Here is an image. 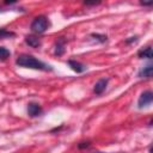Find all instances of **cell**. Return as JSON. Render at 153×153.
<instances>
[{"mask_svg":"<svg viewBox=\"0 0 153 153\" xmlns=\"http://www.w3.org/2000/svg\"><path fill=\"white\" fill-rule=\"evenodd\" d=\"M16 63L19 67H25V68H31V69H38V71H51L53 68L50 66H48L47 63L37 60L36 57H33L32 55H27V54H22L17 57Z\"/></svg>","mask_w":153,"mask_h":153,"instance_id":"cell-1","label":"cell"},{"mask_svg":"<svg viewBox=\"0 0 153 153\" xmlns=\"http://www.w3.org/2000/svg\"><path fill=\"white\" fill-rule=\"evenodd\" d=\"M49 25H50V23H49V20H48L47 17H44V16H38V17H36V18L32 20L30 27H31V30H32L33 32H36V33H43V32L49 27Z\"/></svg>","mask_w":153,"mask_h":153,"instance_id":"cell-2","label":"cell"},{"mask_svg":"<svg viewBox=\"0 0 153 153\" xmlns=\"http://www.w3.org/2000/svg\"><path fill=\"white\" fill-rule=\"evenodd\" d=\"M152 100H153V93L152 91H145L141 93V96L139 97V100H137V106L140 109L145 108V106H148L152 104Z\"/></svg>","mask_w":153,"mask_h":153,"instance_id":"cell-3","label":"cell"},{"mask_svg":"<svg viewBox=\"0 0 153 153\" xmlns=\"http://www.w3.org/2000/svg\"><path fill=\"white\" fill-rule=\"evenodd\" d=\"M27 114L31 117H37L42 114V108L37 103H29L27 104Z\"/></svg>","mask_w":153,"mask_h":153,"instance_id":"cell-4","label":"cell"},{"mask_svg":"<svg viewBox=\"0 0 153 153\" xmlns=\"http://www.w3.org/2000/svg\"><path fill=\"white\" fill-rule=\"evenodd\" d=\"M65 47H66V39L63 37H59L57 41L55 42V55H57V56L63 55Z\"/></svg>","mask_w":153,"mask_h":153,"instance_id":"cell-5","label":"cell"},{"mask_svg":"<svg viewBox=\"0 0 153 153\" xmlns=\"http://www.w3.org/2000/svg\"><path fill=\"white\" fill-rule=\"evenodd\" d=\"M108 79H100V80H98L97 82H96V85H94V88H93V92L96 93V94H102L104 91H105V88H106V85H108Z\"/></svg>","mask_w":153,"mask_h":153,"instance_id":"cell-6","label":"cell"},{"mask_svg":"<svg viewBox=\"0 0 153 153\" xmlns=\"http://www.w3.org/2000/svg\"><path fill=\"white\" fill-rule=\"evenodd\" d=\"M68 66H69L75 73H82V72L86 71V67H85L82 63H80V62H78V61H74V60H68Z\"/></svg>","mask_w":153,"mask_h":153,"instance_id":"cell-7","label":"cell"},{"mask_svg":"<svg viewBox=\"0 0 153 153\" xmlns=\"http://www.w3.org/2000/svg\"><path fill=\"white\" fill-rule=\"evenodd\" d=\"M25 42H26L27 45H30V47H32V48H38V47L41 45V39H39L38 37L33 36V35L26 36V37H25Z\"/></svg>","mask_w":153,"mask_h":153,"instance_id":"cell-8","label":"cell"},{"mask_svg":"<svg viewBox=\"0 0 153 153\" xmlns=\"http://www.w3.org/2000/svg\"><path fill=\"white\" fill-rule=\"evenodd\" d=\"M137 56H139L140 59H148V60H151V59L153 57L152 47H151V45H148V47H146V48L141 49V50L137 53Z\"/></svg>","mask_w":153,"mask_h":153,"instance_id":"cell-9","label":"cell"},{"mask_svg":"<svg viewBox=\"0 0 153 153\" xmlns=\"http://www.w3.org/2000/svg\"><path fill=\"white\" fill-rule=\"evenodd\" d=\"M153 73V66L152 65H147L146 67L141 68V71L139 72V78H151Z\"/></svg>","mask_w":153,"mask_h":153,"instance_id":"cell-10","label":"cell"},{"mask_svg":"<svg viewBox=\"0 0 153 153\" xmlns=\"http://www.w3.org/2000/svg\"><path fill=\"white\" fill-rule=\"evenodd\" d=\"M10 55H11L10 50H7L5 47H0V61L7 60L10 57Z\"/></svg>","mask_w":153,"mask_h":153,"instance_id":"cell-11","label":"cell"},{"mask_svg":"<svg viewBox=\"0 0 153 153\" xmlns=\"http://www.w3.org/2000/svg\"><path fill=\"white\" fill-rule=\"evenodd\" d=\"M91 37H93L94 39H97V41H99V42H102V43L108 39L106 35H100V33H91Z\"/></svg>","mask_w":153,"mask_h":153,"instance_id":"cell-12","label":"cell"},{"mask_svg":"<svg viewBox=\"0 0 153 153\" xmlns=\"http://www.w3.org/2000/svg\"><path fill=\"white\" fill-rule=\"evenodd\" d=\"M14 36V32H11V31H7L5 29H0V38H6V37H13Z\"/></svg>","mask_w":153,"mask_h":153,"instance_id":"cell-13","label":"cell"},{"mask_svg":"<svg viewBox=\"0 0 153 153\" xmlns=\"http://www.w3.org/2000/svg\"><path fill=\"white\" fill-rule=\"evenodd\" d=\"M82 2H84L85 5H87V6H94V5L100 4L102 0H84Z\"/></svg>","mask_w":153,"mask_h":153,"instance_id":"cell-14","label":"cell"},{"mask_svg":"<svg viewBox=\"0 0 153 153\" xmlns=\"http://www.w3.org/2000/svg\"><path fill=\"white\" fill-rule=\"evenodd\" d=\"M140 2L143 6H151L153 4V0H140Z\"/></svg>","mask_w":153,"mask_h":153,"instance_id":"cell-15","label":"cell"},{"mask_svg":"<svg viewBox=\"0 0 153 153\" xmlns=\"http://www.w3.org/2000/svg\"><path fill=\"white\" fill-rule=\"evenodd\" d=\"M88 146H90V142H88V141H87V142H80V143H79V146H78V147H79V148H80V149H82V148H87V147H88Z\"/></svg>","mask_w":153,"mask_h":153,"instance_id":"cell-16","label":"cell"},{"mask_svg":"<svg viewBox=\"0 0 153 153\" xmlns=\"http://www.w3.org/2000/svg\"><path fill=\"white\" fill-rule=\"evenodd\" d=\"M18 0H5V4L6 5H12V4H14V2H17Z\"/></svg>","mask_w":153,"mask_h":153,"instance_id":"cell-17","label":"cell"},{"mask_svg":"<svg viewBox=\"0 0 153 153\" xmlns=\"http://www.w3.org/2000/svg\"><path fill=\"white\" fill-rule=\"evenodd\" d=\"M136 39H137L136 37H130V39H127V41H126V43H130V42H135Z\"/></svg>","mask_w":153,"mask_h":153,"instance_id":"cell-18","label":"cell"}]
</instances>
